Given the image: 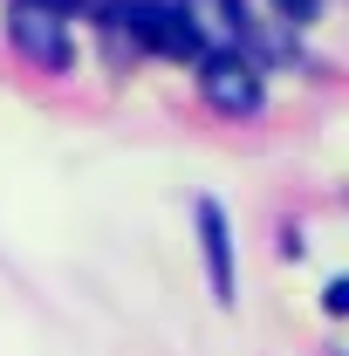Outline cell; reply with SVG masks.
I'll return each instance as SVG.
<instances>
[{
  "instance_id": "obj_1",
  "label": "cell",
  "mask_w": 349,
  "mask_h": 356,
  "mask_svg": "<svg viewBox=\"0 0 349 356\" xmlns=\"http://www.w3.org/2000/svg\"><path fill=\"white\" fill-rule=\"evenodd\" d=\"M110 28L131 35V48H151L165 62H199L206 55V35L185 21V7H172V0H110Z\"/></svg>"
},
{
  "instance_id": "obj_2",
  "label": "cell",
  "mask_w": 349,
  "mask_h": 356,
  "mask_svg": "<svg viewBox=\"0 0 349 356\" xmlns=\"http://www.w3.org/2000/svg\"><path fill=\"white\" fill-rule=\"evenodd\" d=\"M7 42L21 48L35 69H48V76H62V69L76 62L69 14H55V7H42V0H14V14H7Z\"/></svg>"
},
{
  "instance_id": "obj_3",
  "label": "cell",
  "mask_w": 349,
  "mask_h": 356,
  "mask_svg": "<svg viewBox=\"0 0 349 356\" xmlns=\"http://www.w3.org/2000/svg\"><path fill=\"white\" fill-rule=\"evenodd\" d=\"M199 96L213 103L219 117H254L267 89H261V69L240 48H206L199 55Z\"/></svg>"
},
{
  "instance_id": "obj_4",
  "label": "cell",
  "mask_w": 349,
  "mask_h": 356,
  "mask_svg": "<svg viewBox=\"0 0 349 356\" xmlns=\"http://www.w3.org/2000/svg\"><path fill=\"white\" fill-rule=\"evenodd\" d=\"M199 240H206V274H213V302H233V226L213 199H199Z\"/></svg>"
},
{
  "instance_id": "obj_5",
  "label": "cell",
  "mask_w": 349,
  "mask_h": 356,
  "mask_svg": "<svg viewBox=\"0 0 349 356\" xmlns=\"http://www.w3.org/2000/svg\"><path fill=\"white\" fill-rule=\"evenodd\" d=\"M185 21L206 35V28H219V35H233V42H247V7L240 0H185Z\"/></svg>"
},
{
  "instance_id": "obj_6",
  "label": "cell",
  "mask_w": 349,
  "mask_h": 356,
  "mask_svg": "<svg viewBox=\"0 0 349 356\" xmlns=\"http://www.w3.org/2000/svg\"><path fill=\"white\" fill-rule=\"evenodd\" d=\"M315 7H322V0H281V14H288V21H315Z\"/></svg>"
}]
</instances>
